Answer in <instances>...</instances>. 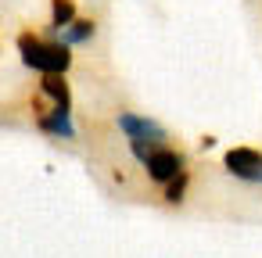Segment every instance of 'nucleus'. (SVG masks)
Here are the masks:
<instances>
[{
  "label": "nucleus",
  "mask_w": 262,
  "mask_h": 258,
  "mask_svg": "<svg viewBox=\"0 0 262 258\" xmlns=\"http://www.w3.org/2000/svg\"><path fill=\"white\" fill-rule=\"evenodd\" d=\"M18 54H22V61L33 68V72H40V76H47V72H69L72 68V54H69V47L61 43V40H43V36H36L33 29H26V33H18Z\"/></svg>",
  "instance_id": "obj_1"
},
{
  "label": "nucleus",
  "mask_w": 262,
  "mask_h": 258,
  "mask_svg": "<svg viewBox=\"0 0 262 258\" xmlns=\"http://www.w3.org/2000/svg\"><path fill=\"white\" fill-rule=\"evenodd\" d=\"M115 126L129 136V151L137 154V161H144V154H147L151 147H162V144H165V129H162L158 122L144 119V115L122 111V115L115 119Z\"/></svg>",
  "instance_id": "obj_2"
},
{
  "label": "nucleus",
  "mask_w": 262,
  "mask_h": 258,
  "mask_svg": "<svg viewBox=\"0 0 262 258\" xmlns=\"http://www.w3.org/2000/svg\"><path fill=\"white\" fill-rule=\"evenodd\" d=\"M33 119H36V126H40L43 133H51V136H58V140H72V136H76L72 108H58V104H51L43 93L33 97Z\"/></svg>",
  "instance_id": "obj_3"
},
{
  "label": "nucleus",
  "mask_w": 262,
  "mask_h": 258,
  "mask_svg": "<svg viewBox=\"0 0 262 258\" xmlns=\"http://www.w3.org/2000/svg\"><path fill=\"white\" fill-rule=\"evenodd\" d=\"M140 165H144L147 179H155V183H162V186H165L172 176H180V172L187 169V158H183L180 151H172V147H165V144H162V147H151V151L144 154V161H140Z\"/></svg>",
  "instance_id": "obj_4"
},
{
  "label": "nucleus",
  "mask_w": 262,
  "mask_h": 258,
  "mask_svg": "<svg viewBox=\"0 0 262 258\" xmlns=\"http://www.w3.org/2000/svg\"><path fill=\"white\" fill-rule=\"evenodd\" d=\"M223 165H226V172H230V176H237V179L262 183V154H258V151H251V147H233V151H226Z\"/></svg>",
  "instance_id": "obj_5"
},
{
  "label": "nucleus",
  "mask_w": 262,
  "mask_h": 258,
  "mask_svg": "<svg viewBox=\"0 0 262 258\" xmlns=\"http://www.w3.org/2000/svg\"><path fill=\"white\" fill-rule=\"evenodd\" d=\"M40 93H43L51 104H58V108H72V93H69V83H65L61 72H47V76L40 79Z\"/></svg>",
  "instance_id": "obj_6"
},
{
  "label": "nucleus",
  "mask_w": 262,
  "mask_h": 258,
  "mask_svg": "<svg viewBox=\"0 0 262 258\" xmlns=\"http://www.w3.org/2000/svg\"><path fill=\"white\" fill-rule=\"evenodd\" d=\"M58 33V40L65 43V47H72V43H86L94 33H97V26H94V18H72L69 26H61V29H54Z\"/></svg>",
  "instance_id": "obj_7"
},
{
  "label": "nucleus",
  "mask_w": 262,
  "mask_h": 258,
  "mask_svg": "<svg viewBox=\"0 0 262 258\" xmlns=\"http://www.w3.org/2000/svg\"><path fill=\"white\" fill-rule=\"evenodd\" d=\"M76 18V0H51V29H61Z\"/></svg>",
  "instance_id": "obj_8"
},
{
  "label": "nucleus",
  "mask_w": 262,
  "mask_h": 258,
  "mask_svg": "<svg viewBox=\"0 0 262 258\" xmlns=\"http://www.w3.org/2000/svg\"><path fill=\"white\" fill-rule=\"evenodd\" d=\"M187 183H190V176H187V169H183L180 176H172V179L165 183V201H169V204H180L183 194H187Z\"/></svg>",
  "instance_id": "obj_9"
}]
</instances>
